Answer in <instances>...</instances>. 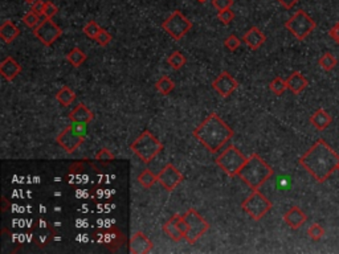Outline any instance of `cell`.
Instances as JSON below:
<instances>
[{
  "label": "cell",
  "instance_id": "1",
  "mask_svg": "<svg viewBox=\"0 0 339 254\" xmlns=\"http://www.w3.org/2000/svg\"><path fill=\"white\" fill-rule=\"evenodd\" d=\"M300 164L318 183H325L334 171H338L339 155L323 139H318L301 157Z\"/></svg>",
  "mask_w": 339,
  "mask_h": 254
},
{
  "label": "cell",
  "instance_id": "2",
  "mask_svg": "<svg viewBox=\"0 0 339 254\" xmlns=\"http://www.w3.org/2000/svg\"><path fill=\"white\" fill-rule=\"evenodd\" d=\"M194 137L209 152H218L233 137V130L216 112L205 118L203 123L194 130Z\"/></svg>",
  "mask_w": 339,
  "mask_h": 254
},
{
  "label": "cell",
  "instance_id": "3",
  "mask_svg": "<svg viewBox=\"0 0 339 254\" xmlns=\"http://www.w3.org/2000/svg\"><path fill=\"white\" fill-rule=\"evenodd\" d=\"M274 171L260 155L253 154L248 158L245 164L238 171L237 176L252 190H258L260 187L271 179Z\"/></svg>",
  "mask_w": 339,
  "mask_h": 254
},
{
  "label": "cell",
  "instance_id": "4",
  "mask_svg": "<svg viewBox=\"0 0 339 254\" xmlns=\"http://www.w3.org/2000/svg\"><path fill=\"white\" fill-rule=\"evenodd\" d=\"M130 148L143 163H150L163 150V144L149 130H145L131 143Z\"/></svg>",
  "mask_w": 339,
  "mask_h": 254
},
{
  "label": "cell",
  "instance_id": "5",
  "mask_svg": "<svg viewBox=\"0 0 339 254\" xmlns=\"http://www.w3.org/2000/svg\"><path fill=\"white\" fill-rule=\"evenodd\" d=\"M317 23L306 14L304 10H298L285 23V28L290 32L297 40H305L315 30Z\"/></svg>",
  "mask_w": 339,
  "mask_h": 254
},
{
  "label": "cell",
  "instance_id": "6",
  "mask_svg": "<svg viewBox=\"0 0 339 254\" xmlns=\"http://www.w3.org/2000/svg\"><path fill=\"white\" fill-rule=\"evenodd\" d=\"M248 158L242 155L237 147L229 146L227 150H224L218 158H216V164L223 170L227 175L236 176L241 167L245 164Z\"/></svg>",
  "mask_w": 339,
  "mask_h": 254
},
{
  "label": "cell",
  "instance_id": "7",
  "mask_svg": "<svg viewBox=\"0 0 339 254\" xmlns=\"http://www.w3.org/2000/svg\"><path fill=\"white\" fill-rule=\"evenodd\" d=\"M241 208L253 220L258 221L271 209V203L258 190H253L249 197L241 204Z\"/></svg>",
  "mask_w": 339,
  "mask_h": 254
},
{
  "label": "cell",
  "instance_id": "8",
  "mask_svg": "<svg viewBox=\"0 0 339 254\" xmlns=\"http://www.w3.org/2000/svg\"><path fill=\"white\" fill-rule=\"evenodd\" d=\"M162 28L174 40H180L192 28V23L180 11H175L162 23Z\"/></svg>",
  "mask_w": 339,
  "mask_h": 254
},
{
  "label": "cell",
  "instance_id": "9",
  "mask_svg": "<svg viewBox=\"0 0 339 254\" xmlns=\"http://www.w3.org/2000/svg\"><path fill=\"white\" fill-rule=\"evenodd\" d=\"M183 219L188 225V232L184 236V238L187 239V242H189V244H195L209 229L208 222L199 215L198 210L192 209V208L184 213Z\"/></svg>",
  "mask_w": 339,
  "mask_h": 254
},
{
  "label": "cell",
  "instance_id": "10",
  "mask_svg": "<svg viewBox=\"0 0 339 254\" xmlns=\"http://www.w3.org/2000/svg\"><path fill=\"white\" fill-rule=\"evenodd\" d=\"M63 31L56 23H53L52 19L43 20L39 24V27L34 30V36L43 43L44 45H52L56 40L61 36Z\"/></svg>",
  "mask_w": 339,
  "mask_h": 254
},
{
  "label": "cell",
  "instance_id": "11",
  "mask_svg": "<svg viewBox=\"0 0 339 254\" xmlns=\"http://www.w3.org/2000/svg\"><path fill=\"white\" fill-rule=\"evenodd\" d=\"M84 141H85V138L74 131L72 125L67 127V128H64L56 138V142L58 143V146L63 147L68 154H72V152L76 151L78 147L83 144Z\"/></svg>",
  "mask_w": 339,
  "mask_h": 254
},
{
  "label": "cell",
  "instance_id": "12",
  "mask_svg": "<svg viewBox=\"0 0 339 254\" xmlns=\"http://www.w3.org/2000/svg\"><path fill=\"white\" fill-rule=\"evenodd\" d=\"M183 175L182 172L174 166V164H166V167L159 172L158 175V181H159L162 186L165 187V190H167L169 192L174 190L176 187L179 186L180 183L183 181Z\"/></svg>",
  "mask_w": 339,
  "mask_h": 254
},
{
  "label": "cell",
  "instance_id": "13",
  "mask_svg": "<svg viewBox=\"0 0 339 254\" xmlns=\"http://www.w3.org/2000/svg\"><path fill=\"white\" fill-rule=\"evenodd\" d=\"M212 86L221 97L227 98L238 88V82L228 72H223L213 81Z\"/></svg>",
  "mask_w": 339,
  "mask_h": 254
},
{
  "label": "cell",
  "instance_id": "14",
  "mask_svg": "<svg viewBox=\"0 0 339 254\" xmlns=\"http://www.w3.org/2000/svg\"><path fill=\"white\" fill-rule=\"evenodd\" d=\"M153 249V242L142 232H136L130 238V253L146 254Z\"/></svg>",
  "mask_w": 339,
  "mask_h": 254
},
{
  "label": "cell",
  "instance_id": "15",
  "mask_svg": "<svg viewBox=\"0 0 339 254\" xmlns=\"http://www.w3.org/2000/svg\"><path fill=\"white\" fill-rule=\"evenodd\" d=\"M306 220H307V216L298 206H291L290 209L284 215V221L288 224V226H290L291 229H300L301 226L305 224Z\"/></svg>",
  "mask_w": 339,
  "mask_h": 254
},
{
  "label": "cell",
  "instance_id": "16",
  "mask_svg": "<svg viewBox=\"0 0 339 254\" xmlns=\"http://www.w3.org/2000/svg\"><path fill=\"white\" fill-rule=\"evenodd\" d=\"M21 73V65L12 57H7L0 64V74L7 81H12Z\"/></svg>",
  "mask_w": 339,
  "mask_h": 254
},
{
  "label": "cell",
  "instance_id": "17",
  "mask_svg": "<svg viewBox=\"0 0 339 254\" xmlns=\"http://www.w3.org/2000/svg\"><path fill=\"white\" fill-rule=\"evenodd\" d=\"M286 85L288 89L293 94H301L309 85V81L301 72H293V73L286 79Z\"/></svg>",
  "mask_w": 339,
  "mask_h": 254
},
{
  "label": "cell",
  "instance_id": "18",
  "mask_svg": "<svg viewBox=\"0 0 339 254\" xmlns=\"http://www.w3.org/2000/svg\"><path fill=\"white\" fill-rule=\"evenodd\" d=\"M265 41H267V36L262 33L257 27H252L247 33L244 34V43L253 50L260 48Z\"/></svg>",
  "mask_w": 339,
  "mask_h": 254
},
{
  "label": "cell",
  "instance_id": "19",
  "mask_svg": "<svg viewBox=\"0 0 339 254\" xmlns=\"http://www.w3.org/2000/svg\"><path fill=\"white\" fill-rule=\"evenodd\" d=\"M93 112L89 110V108H86L85 105L80 103L76 108L73 109L70 114H69V119L70 122H77V123H90L93 121Z\"/></svg>",
  "mask_w": 339,
  "mask_h": 254
},
{
  "label": "cell",
  "instance_id": "20",
  "mask_svg": "<svg viewBox=\"0 0 339 254\" xmlns=\"http://www.w3.org/2000/svg\"><path fill=\"white\" fill-rule=\"evenodd\" d=\"M331 121H333L331 115H330L326 110H323V109H318V110L310 117V123L318 130V131L326 130V128L330 126Z\"/></svg>",
  "mask_w": 339,
  "mask_h": 254
},
{
  "label": "cell",
  "instance_id": "21",
  "mask_svg": "<svg viewBox=\"0 0 339 254\" xmlns=\"http://www.w3.org/2000/svg\"><path fill=\"white\" fill-rule=\"evenodd\" d=\"M19 34V28H17V27L15 25L14 21H11V20H5L4 23L1 24V27H0V37H1V40H3L4 43H7V44H11Z\"/></svg>",
  "mask_w": 339,
  "mask_h": 254
},
{
  "label": "cell",
  "instance_id": "22",
  "mask_svg": "<svg viewBox=\"0 0 339 254\" xmlns=\"http://www.w3.org/2000/svg\"><path fill=\"white\" fill-rule=\"evenodd\" d=\"M163 232L169 236L170 238L174 239V241H180L182 238H184L183 235L180 233L178 226H176V215L172 216V217L163 225Z\"/></svg>",
  "mask_w": 339,
  "mask_h": 254
},
{
  "label": "cell",
  "instance_id": "23",
  "mask_svg": "<svg viewBox=\"0 0 339 254\" xmlns=\"http://www.w3.org/2000/svg\"><path fill=\"white\" fill-rule=\"evenodd\" d=\"M56 99L58 102L61 103L63 106H69L70 103L76 99V94L73 92L72 89L68 88V86H64L57 92L56 94Z\"/></svg>",
  "mask_w": 339,
  "mask_h": 254
},
{
  "label": "cell",
  "instance_id": "24",
  "mask_svg": "<svg viewBox=\"0 0 339 254\" xmlns=\"http://www.w3.org/2000/svg\"><path fill=\"white\" fill-rule=\"evenodd\" d=\"M67 59H68V61L72 64L73 66L78 68V66H81L86 61V54L84 53L80 48H74L67 54Z\"/></svg>",
  "mask_w": 339,
  "mask_h": 254
},
{
  "label": "cell",
  "instance_id": "25",
  "mask_svg": "<svg viewBox=\"0 0 339 254\" xmlns=\"http://www.w3.org/2000/svg\"><path fill=\"white\" fill-rule=\"evenodd\" d=\"M138 181L142 187L145 188H151L158 181V176H155L150 170H145L141 175L138 176Z\"/></svg>",
  "mask_w": 339,
  "mask_h": 254
},
{
  "label": "cell",
  "instance_id": "26",
  "mask_svg": "<svg viewBox=\"0 0 339 254\" xmlns=\"http://www.w3.org/2000/svg\"><path fill=\"white\" fill-rule=\"evenodd\" d=\"M155 86L156 90H158L159 93H162L163 95H167V94L171 93L175 89V83L170 77H162V79L156 82Z\"/></svg>",
  "mask_w": 339,
  "mask_h": 254
},
{
  "label": "cell",
  "instance_id": "27",
  "mask_svg": "<svg viewBox=\"0 0 339 254\" xmlns=\"http://www.w3.org/2000/svg\"><path fill=\"white\" fill-rule=\"evenodd\" d=\"M318 64H320V66L323 70H326V72H330V70H333V69L337 66V64H338V61H337V59H335L334 56L331 53H325L321 56L320 61H318Z\"/></svg>",
  "mask_w": 339,
  "mask_h": 254
},
{
  "label": "cell",
  "instance_id": "28",
  "mask_svg": "<svg viewBox=\"0 0 339 254\" xmlns=\"http://www.w3.org/2000/svg\"><path fill=\"white\" fill-rule=\"evenodd\" d=\"M167 63H169V65L171 68L178 70V69L183 68L184 65H186V57H184L183 53H180V52L176 50L174 53L170 54L169 59H167Z\"/></svg>",
  "mask_w": 339,
  "mask_h": 254
},
{
  "label": "cell",
  "instance_id": "29",
  "mask_svg": "<svg viewBox=\"0 0 339 254\" xmlns=\"http://www.w3.org/2000/svg\"><path fill=\"white\" fill-rule=\"evenodd\" d=\"M23 23H24L28 28H32V30L34 31L39 27V24L41 21H40V16L37 15V14H34V11L31 10L23 16Z\"/></svg>",
  "mask_w": 339,
  "mask_h": 254
},
{
  "label": "cell",
  "instance_id": "30",
  "mask_svg": "<svg viewBox=\"0 0 339 254\" xmlns=\"http://www.w3.org/2000/svg\"><path fill=\"white\" fill-rule=\"evenodd\" d=\"M269 88L273 93L276 95H281V94L285 93V90L288 89V85H286L285 79H282L281 77H277L269 83Z\"/></svg>",
  "mask_w": 339,
  "mask_h": 254
},
{
  "label": "cell",
  "instance_id": "31",
  "mask_svg": "<svg viewBox=\"0 0 339 254\" xmlns=\"http://www.w3.org/2000/svg\"><path fill=\"white\" fill-rule=\"evenodd\" d=\"M102 28L100 27V25L96 23V21H89L85 27H84V33L86 34L89 39H93L96 40L97 39L98 33H100V31H101Z\"/></svg>",
  "mask_w": 339,
  "mask_h": 254
},
{
  "label": "cell",
  "instance_id": "32",
  "mask_svg": "<svg viewBox=\"0 0 339 254\" xmlns=\"http://www.w3.org/2000/svg\"><path fill=\"white\" fill-rule=\"evenodd\" d=\"M307 235H309V237H310L313 241H320L322 237H323V235H325V229L321 226L320 224H313L309 226V229H307Z\"/></svg>",
  "mask_w": 339,
  "mask_h": 254
},
{
  "label": "cell",
  "instance_id": "33",
  "mask_svg": "<svg viewBox=\"0 0 339 254\" xmlns=\"http://www.w3.org/2000/svg\"><path fill=\"white\" fill-rule=\"evenodd\" d=\"M218 19L220 23L228 25L229 23H232L233 19H235V14H233V11L231 10V8H228V10H224V11H219Z\"/></svg>",
  "mask_w": 339,
  "mask_h": 254
},
{
  "label": "cell",
  "instance_id": "34",
  "mask_svg": "<svg viewBox=\"0 0 339 254\" xmlns=\"http://www.w3.org/2000/svg\"><path fill=\"white\" fill-rule=\"evenodd\" d=\"M224 45L227 47L231 52H233V50H236V49H238V47L241 45V41H240V39H238L237 36H235V34H231V36H228L227 39H225V41H224Z\"/></svg>",
  "mask_w": 339,
  "mask_h": 254
},
{
  "label": "cell",
  "instance_id": "35",
  "mask_svg": "<svg viewBox=\"0 0 339 254\" xmlns=\"http://www.w3.org/2000/svg\"><path fill=\"white\" fill-rule=\"evenodd\" d=\"M112 39L113 37L110 32H107L106 30H101L100 31V33H98L96 41H97L98 44L101 45V47H106L107 44H110Z\"/></svg>",
  "mask_w": 339,
  "mask_h": 254
},
{
  "label": "cell",
  "instance_id": "36",
  "mask_svg": "<svg viewBox=\"0 0 339 254\" xmlns=\"http://www.w3.org/2000/svg\"><path fill=\"white\" fill-rule=\"evenodd\" d=\"M58 12L57 5L53 4L52 1H45V8H44V16L47 19H52Z\"/></svg>",
  "mask_w": 339,
  "mask_h": 254
},
{
  "label": "cell",
  "instance_id": "37",
  "mask_svg": "<svg viewBox=\"0 0 339 254\" xmlns=\"http://www.w3.org/2000/svg\"><path fill=\"white\" fill-rule=\"evenodd\" d=\"M96 159L100 161H112L114 160V155H113V152L110 151V150H107V148H101V150L97 152Z\"/></svg>",
  "mask_w": 339,
  "mask_h": 254
},
{
  "label": "cell",
  "instance_id": "38",
  "mask_svg": "<svg viewBox=\"0 0 339 254\" xmlns=\"http://www.w3.org/2000/svg\"><path fill=\"white\" fill-rule=\"evenodd\" d=\"M212 4L218 11H224L232 7L233 0H212Z\"/></svg>",
  "mask_w": 339,
  "mask_h": 254
},
{
  "label": "cell",
  "instance_id": "39",
  "mask_svg": "<svg viewBox=\"0 0 339 254\" xmlns=\"http://www.w3.org/2000/svg\"><path fill=\"white\" fill-rule=\"evenodd\" d=\"M176 226H178L180 233L183 235V237L187 235V232H188V225H187L186 220L183 219V216L176 215Z\"/></svg>",
  "mask_w": 339,
  "mask_h": 254
},
{
  "label": "cell",
  "instance_id": "40",
  "mask_svg": "<svg viewBox=\"0 0 339 254\" xmlns=\"http://www.w3.org/2000/svg\"><path fill=\"white\" fill-rule=\"evenodd\" d=\"M72 127L74 131L80 134L81 137H86V123H77V122H72Z\"/></svg>",
  "mask_w": 339,
  "mask_h": 254
},
{
  "label": "cell",
  "instance_id": "41",
  "mask_svg": "<svg viewBox=\"0 0 339 254\" xmlns=\"http://www.w3.org/2000/svg\"><path fill=\"white\" fill-rule=\"evenodd\" d=\"M44 8H45V1H43V0H37L36 3L32 4V11L39 16L44 15Z\"/></svg>",
  "mask_w": 339,
  "mask_h": 254
},
{
  "label": "cell",
  "instance_id": "42",
  "mask_svg": "<svg viewBox=\"0 0 339 254\" xmlns=\"http://www.w3.org/2000/svg\"><path fill=\"white\" fill-rule=\"evenodd\" d=\"M329 34H330V37L334 40L335 43L339 45V21L329 31Z\"/></svg>",
  "mask_w": 339,
  "mask_h": 254
},
{
  "label": "cell",
  "instance_id": "43",
  "mask_svg": "<svg viewBox=\"0 0 339 254\" xmlns=\"http://www.w3.org/2000/svg\"><path fill=\"white\" fill-rule=\"evenodd\" d=\"M278 1H280V4H281L284 8H286V10H290V8H293V7L300 1V0H278Z\"/></svg>",
  "mask_w": 339,
  "mask_h": 254
},
{
  "label": "cell",
  "instance_id": "44",
  "mask_svg": "<svg viewBox=\"0 0 339 254\" xmlns=\"http://www.w3.org/2000/svg\"><path fill=\"white\" fill-rule=\"evenodd\" d=\"M24 1H27L28 4H34V3H36L37 0H24Z\"/></svg>",
  "mask_w": 339,
  "mask_h": 254
},
{
  "label": "cell",
  "instance_id": "45",
  "mask_svg": "<svg viewBox=\"0 0 339 254\" xmlns=\"http://www.w3.org/2000/svg\"><path fill=\"white\" fill-rule=\"evenodd\" d=\"M198 1H200V3H204V1H205V0H198Z\"/></svg>",
  "mask_w": 339,
  "mask_h": 254
},
{
  "label": "cell",
  "instance_id": "46",
  "mask_svg": "<svg viewBox=\"0 0 339 254\" xmlns=\"http://www.w3.org/2000/svg\"><path fill=\"white\" fill-rule=\"evenodd\" d=\"M338 171H339V167H338Z\"/></svg>",
  "mask_w": 339,
  "mask_h": 254
}]
</instances>
